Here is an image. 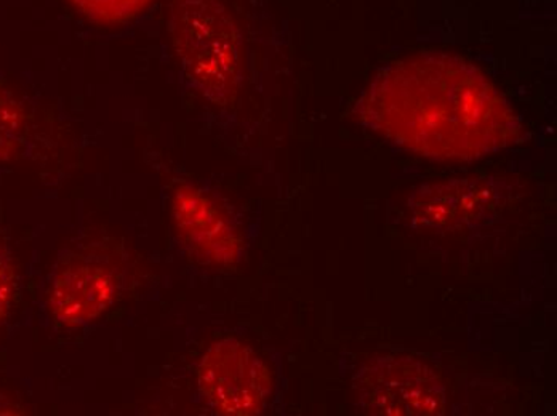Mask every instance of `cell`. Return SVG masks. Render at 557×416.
<instances>
[{
    "mask_svg": "<svg viewBox=\"0 0 557 416\" xmlns=\"http://www.w3.org/2000/svg\"><path fill=\"white\" fill-rule=\"evenodd\" d=\"M355 116L396 147L436 161H475L519 140L522 119L478 67L446 52L391 61Z\"/></svg>",
    "mask_w": 557,
    "mask_h": 416,
    "instance_id": "obj_1",
    "label": "cell"
},
{
    "mask_svg": "<svg viewBox=\"0 0 557 416\" xmlns=\"http://www.w3.org/2000/svg\"><path fill=\"white\" fill-rule=\"evenodd\" d=\"M170 34L189 79L213 97L234 89L240 37L222 0H175Z\"/></svg>",
    "mask_w": 557,
    "mask_h": 416,
    "instance_id": "obj_2",
    "label": "cell"
},
{
    "mask_svg": "<svg viewBox=\"0 0 557 416\" xmlns=\"http://www.w3.org/2000/svg\"><path fill=\"white\" fill-rule=\"evenodd\" d=\"M367 415L434 416L446 412L447 389L436 368L412 356L376 357L355 377Z\"/></svg>",
    "mask_w": 557,
    "mask_h": 416,
    "instance_id": "obj_3",
    "label": "cell"
},
{
    "mask_svg": "<svg viewBox=\"0 0 557 416\" xmlns=\"http://www.w3.org/2000/svg\"><path fill=\"white\" fill-rule=\"evenodd\" d=\"M197 380L203 398L224 415L260 414L273 394V375L267 362L234 338L207 351Z\"/></svg>",
    "mask_w": 557,
    "mask_h": 416,
    "instance_id": "obj_4",
    "label": "cell"
},
{
    "mask_svg": "<svg viewBox=\"0 0 557 416\" xmlns=\"http://www.w3.org/2000/svg\"><path fill=\"white\" fill-rule=\"evenodd\" d=\"M172 218L182 239L203 262L215 265L234 263L239 255L240 239L233 219L212 198L182 186L172 198Z\"/></svg>",
    "mask_w": 557,
    "mask_h": 416,
    "instance_id": "obj_5",
    "label": "cell"
},
{
    "mask_svg": "<svg viewBox=\"0 0 557 416\" xmlns=\"http://www.w3.org/2000/svg\"><path fill=\"white\" fill-rule=\"evenodd\" d=\"M117 282L107 266L83 256H71L58 269L50 292V310L61 324L88 323L114 301Z\"/></svg>",
    "mask_w": 557,
    "mask_h": 416,
    "instance_id": "obj_6",
    "label": "cell"
},
{
    "mask_svg": "<svg viewBox=\"0 0 557 416\" xmlns=\"http://www.w3.org/2000/svg\"><path fill=\"white\" fill-rule=\"evenodd\" d=\"M488 179H455L420 186L409 205L423 228L447 231L484 218L497 196Z\"/></svg>",
    "mask_w": 557,
    "mask_h": 416,
    "instance_id": "obj_7",
    "label": "cell"
},
{
    "mask_svg": "<svg viewBox=\"0 0 557 416\" xmlns=\"http://www.w3.org/2000/svg\"><path fill=\"white\" fill-rule=\"evenodd\" d=\"M85 16L100 25H121L141 13L151 0H71Z\"/></svg>",
    "mask_w": 557,
    "mask_h": 416,
    "instance_id": "obj_8",
    "label": "cell"
},
{
    "mask_svg": "<svg viewBox=\"0 0 557 416\" xmlns=\"http://www.w3.org/2000/svg\"><path fill=\"white\" fill-rule=\"evenodd\" d=\"M13 295H15V274L9 263L0 256V319L5 317Z\"/></svg>",
    "mask_w": 557,
    "mask_h": 416,
    "instance_id": "obj_9",
    "label": "cell"
}]
</instances>
